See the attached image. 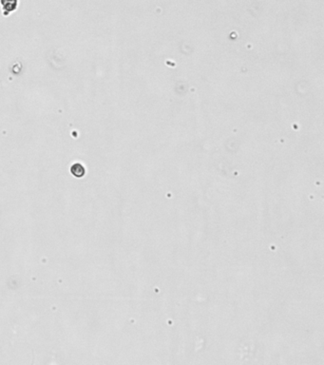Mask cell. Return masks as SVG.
Returning <instances> with one entry per match:
<instances>
[{
    "label": "cell",
    "instance_id": "obj_1",
    "mask_svg": "<svg viewBox=\"0 0 324 365\" xmlns=\"http://www.w3.org/2000/svg\"><path fill=\"white\" fill-rule=\"evenodd\" d=\"M70 172L74 176H76L77 172H78V177H82V176H84V173H86V170L84 169V166L81 165L80 164H78V169H77L75 166V164H74V165H72V166L70 168Z\"/></svg>",
    "mask_w": 324,
    "mask_h": 365
},
{
    "label": "cell",
    "instance_id": "obj_2",
    "mask_svg": "<svg viewBox=\"0 0 324 365\" xmlns=\"http://www.w3.org/2000/svg\"><path fill=\"white\" fill-rule=\"evenodd\" d=\"M0 3L2 4L4 9L10 6L11 11L17 7V0H0Z\"/></svg>",
    "mask_w": 324,
    "mask_h": 365
}]
</instances>
